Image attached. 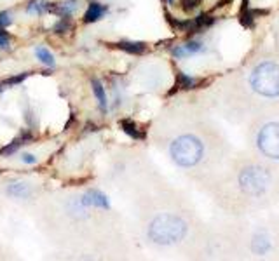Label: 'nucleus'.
Masks as SVG:
<instances>
[{"label":"nucleus","mask_w":279,"mask_h":261,"mask_svg":"<svg viewBox=\"0 0 279 261\" xmlns=\"http://www.w3.org/2000/svg\"><path fill=\"white\" fill-rule=\"evenodd\" d=\"M251 85L260 96H279V65L276 63H260L251 75Z\"/></svg>","instance_id":"obj_3"},{"label":"nucleus","mask_w":279,"mask_h":261,"mask_svg":"<svg viewBox=\"0 0 279 261\" xmlns=\"http://www.w3.org/2000/svg\"><path fill=\"white\" fill-rule=\"evenodd\" d=\"M4 89H6V85H4V82H0V93H2Z\"/></svg>","instance_id":"obj_23"},{"label":"nucleus","mask_w":279,"mask_h":261,"mask_svg":"<svg viewBox=\"0 0 279 261\" xmlns=\"http://www.w3.org/2000/svg\"><path fill=\"white\" fill-rule=\"evenodd\" d=\"M7 194L11 197H16V199H28L32 195V188L26 183H13L7 188Z\"/></svg>","instance_id":"obj_13"},{"label":"nucleus","mask_w":279,"mask_h":261,"mask_svg":"<svg viewBox=\"0 0 279 261\" xmlns=\"http://www.w3.org/2000/svg\"><path fill=\"white\" fill-rule=\"evenodd\" d=\"M258 148L270 158H279V124H267L258 134Z\"/></svg>","instance_id":"obj_5"},{"label":"nucleus","mask_w":279,"mask_h":261,"mask_svg":"<svg viewBox=\"0 0 279 261\" xmlns=\"http://www.w3.org/2000/svg\"><path fill=\"white\" fill-rule=\"evenodd\" d=\"M11 23H13V14H11L9 11H2V13H0V28H6Z\"/></svg>","instance_id":"obj_20"},{"label":"nucleus","mask_w":279,"mask_h":261,"mask_svg":"<svg viewBox=\"0 0 279 261\" xmlns=\"http://www.w3.org/2000/svg\"><path fill=\"white\" fill-rule=\"evenodd\" d=\"M82 206H94L100 207V209H110V202H108V197L105 194H101L100 190H89L88 194L81 199Z\"/></svg>","instance_id":"obj_7"},{"label":"nucleus","mask_w":279,"mask_h":261,"mask_svg":"<svg viewBox=\"0 0 279 261\" xmlns=\"http://www.w3.org/2000/svg\"><path fill=\"white\" fill-rule=\"evenodd\" d=\"M91 87H93V93H94V96H96L98 103H100V110L105 113L107 112V105H108L107 94H105V87L101 85V82L98 80V78H91Z\"/></svg>","instance_id":"obj_12"},{"label":"nucleus","mask_w":279,"mask_h":261,"mask_svg":"<svg viewBox=\"0 0 279 261\" xmlns=\"http://www.w3.org/2000/svg\"><path fill=\"white\" fill-rule=\"evenodd\" d=\"M107 13H108L107 6H103V4H100V2H91L88 7V11H86L84 18H82V21H84L86 25H91V23L100 21Z\"/></svg>","instance_id":"obj_8"},{"label":"nucleus","mask_w":279,"mask_h":261,"mask_svg":"<svg viewBox=\"0 0 279 261\" xmlns=\"http://www.w3.org/2000/svg\"><path fill=\"white\" fill-rule=\"evenodd\" d=\"M187 233V223L175 214H161L149 225V239L156 244H175Z\"/></svg>","instance_id":"obj_1"},{"label":"nucleus","mask_w":279,"mask_h":261,"mask_svg":"<svg viewBox=\"0 0 279 261\" xmlns=\"http://www.w3.org/2000/svg\"><path fill=\"white\" fill-rule=\"evenodd\" d=\"M11 45V35L7 32H4V28H0V47L7 49Z\"/></svg>","instance_id":"obj_21"},{"label":"nucleus","mask_w":279,"mask_h":261,"mask_svg":"<svg viewBox=\"0 0 279 261\" xmlns=\"http://www.w3.org/2000/svg\"><path fill=\"white\" fill-rule=\"evenodd\" d=\"M202 152H204V146H202L201 139L190 134L176 138L169 148L171 158L182 167H192L197 164L202 158Z\"/></svg>","instance_id":"obj_2"},{"label":"nucleus","mask_w":279,"mask_h":261,"mask_svg":"<svg viewBox=\"0 0 279 261\" xmlns=\"http://www.w3.org/2000/svg\"><path fill=\"white\" fill-rule=\"evenodd\" d=\"M30 141H33V132L32 131H23L13 143H9V145H6L4 148H0V157H9V155L16 153L21 146L28 145Z\"/></svg>","instance_id":"obj_6"},{"label":"nucleus","mask_w":279,"mask_h":261,"mask_svg":"<svg viewBox=\"0 0 279 261\" xmlns=\"http://www.w3.org/2000/svg\"><path fill=\"white\" fill-rule=\"evenodd\" d=\"M195 85H197V80H195V78L188 77V75L182 73V71L176 73V87H178V89H194Z\"/></svg>","instance_id":"obj_14"},{"label":"nucleus","mask_w":279,"mask_h":261,"mask_svg":"<svg viewBox=\"0 0 279 261\" xmlns=\"http://www.w3.org/2000/svg\"><path fill=\"white\" fill-rule=\"evenodd\" d=\"M115 49L127 52V54H134V56H142L147 51V44L145 42H138V40H120L115 44H108Z\"/></svg>","instance_id":"obj_9"},{"label":"nucleus","mask_w":279,"mask_h":261,"mask_svg":"<svg viewBox=\"0 0 279 261\" xmlns=\"http://www.w3.org/2000/svg\"><path fill=\"white\" fill-rule=\"evenodd\" d=\"M270 176L262 167H246L239 174L241 190L248 195H262L269 187Z\"/></svg>","instance_id":"obj_4"},{"label":"nucleus","mask_w":279,"mask_h":261,"mask_svg":"<svg viewBox=\"0 0 279 261\" xmlns=\"http://www.w3.org/2000/svg\"><path fill=\"white\" fill-rule=\"evenodd\" d=\"M119 126H120V129H122L127 136H129V138H133V139H145V131L140 129V126L134 122V120L122 119V120H119Z\"/></svg>","instance_id":"obj_10"},{"label":"nucleus","mask_w":279,"mask_h":261,"mask_svg":"<svg viewBox=\"0 0 279 261\" xmlns=\"http://www.w3.org/2000/svg\"><path fill=\"white\" fill-rule=\"evenodd\" d=\"M21 160H23L25 164H35L37 157H35V155H32V153H23V155H21Z\"/></svg>","instance_id":"obj_22"},{"label":"nucleus","mask_w":279,"mask_h":261,"mask_svg":"<svg viewBox=\"0 0 279 261\" xmlns=\"http://www.w3.org/2000/svg\"><path fill=\"white\" fill-rule=\"evenodd\" d=\"M202 0H180V4H182V9L185 11V13H190V11L197 9L199 6H201Z\"/></svg>","instance_id":"obj_18"},{"label":"nucleus","mask_w":279,"mask_h":261,"mask_svg":"<svg viewBox=\"0 0 279 261\" xmlns=\"http://www.w3.org/2000/svg\"><path fill=\"white\" fill-rule=\"evenodd\" d=\"M173 2H175V0H168V4H173Z\"/></svg>","instance_id":"obj_24"},{"label":"nucleus","mask_w":279,"mask_h":261,"mask_svg":"<svg viewBox=\"0 0 279 261\" xmlns=\"http://www.w3.org/2000/svg\"><path fill=\"white\" fill-rule=\"evenodd\" d=\"M72 26H74V23H72L70 18H61L58 23L54 25V28H52V32L58 33V35H65L66 32H70Z\"/></svg>","instance_id":"obj_17"},{"label":"nucleus","mask_w":279,"mask_h":261,"mask_svg":"<svg viewBox=\"0 0 279 261\" xmlns=\"http://www.w3.org/2000/svg\"><path fill=\"white\" fill-rule=\"evenodd\" d=\"M35 56H37V59H40V63H44L46 66H51L52 68V66L56 65L54 56H52L46 47H37L35 49Z\"/></svg>","instance_id":"obj_15"},{"label":"nucleus","mask_w":279,"mask_h":261,"mask_svg":"<svg viewBox=\"0 0 279 261\" xmlns=\"http://www.w3.org/2000/svg\"><path fill=\"white\" fill-rule=\"evenodd\" d=\"M202 51V44L199 42H187L183 45H176L175 49H173V56L175 58H187V56L190 54H195V52H201Z\"/></svg>","instance_id":"obj_11"},{"label":"nucleus","mask_w":279,"mask_h":261,"mask_svg":"<svg viewBox=\"0 0 279 261\" xmlns=\"http://www.w3.org/2000/svg\"><path fill=\"white\" fill-rule=\"evenodd\" d=\"M28 75L30 73H20V75H16V77L6 78V80H4V85H18V84H21Z\"/></svg>","instance_id":"obj_19"},{"label":"nucleus","mask_w":279,"mask_h":261,"mask_svg":"<svg viewBox=\"0 0 279 261\" xmlns=\"http://www.w3.org/2000/svg\"><path fill=\"white\" fill-rule=\"evenodd\" d=\"M213 23H215V18L210 16V14H199L197 18H194V25L197 32H201V30H204V28H210Z\"/></svg>","instance_id":"obj_16"}]
</instances>
